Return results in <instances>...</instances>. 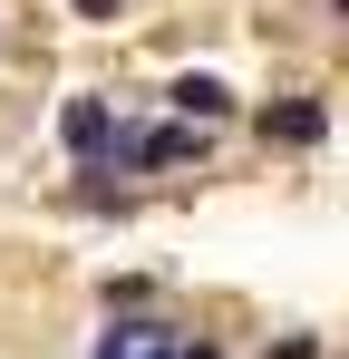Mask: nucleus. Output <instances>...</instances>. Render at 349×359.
I'll list each match as a JSON object with an SVG mask.
<instances>
[{
  "mask_svg": "<svg viewBox=\"0 0 349 359\" xmlns=\"http://www.w3.org/2000/svg\"><path fill=\"white\" fill-rule=\"evenodd\" d=\"M136 359H174V340H165V330H156V340H146V350H136Z\"/></svg>",
  "mask_w": 349,
  "mask_h": 359,
  "instance_id": "6e6552de",
  "label": "nucleus"
},
{
  "mask_svg": "<svg viewBox=\"0 0 349 359\" xmlns=\"http://www.w3.org/2000/svg\"><path fill=\"white\" fill-rule=\"evenodd\" d=\"M262 359H320V340H310V330H291V340H272Z\"/></svg>",
  "mask_w": 349,
  "mask_h": 359,
  "instance_id": "423d86ee",
  "label": "nucleus"
},
{
  "mask_svg": "<svg viewBox=\"0 0 349 359\" xmlns=\"http://www.w3.org/2000/svg\"><path fill=\"white\" fill-rule=\"evenodd\" d=\"M146 340H156V320H116L107 340H97V359H136V350H146Z\"/></svg>",
  "mask_w": 349,
  "mask_h": 359,
  "instance_id": "39448f33",
  "label": "nucleus"
},
{
  "mask_svg": "<svg viewBox=\"0 0 349 359\" xmlns=\"http://www.w3.org/2000/svg\"><path fill=\"white\" fill-rule=\"evenodd\" d=\"M165 97H174V117H184V126H224V117H233V88L214 78V68H184Z\"/></svg>",
  "mask_w": 349,
  "mask_h": 359,
  "instance_id": "7ed1b4c3",
  "label": "nucleus"
},
{
  "mask_svg": "<svg viewBox=\"0 0 349 359\" xmlns=\"http://www.w3.org/2000/svg\"><path fill=\"white\" fill-rule=\"evenodd\" d=\"M174 359H224V350H214V340H194V350H174Z\"/></svg>",
  "mask_w": 349,
  "mask_h": 359,
  "instance_id": "1a4fd4ad",
  "label": "nucleus"
},
{
  "mask_svg": "<svg viewBox=\"0 0 349 359\" xmlns=\"http://www.w3.org/2000/svg\"><path fill=\"white\" fill-rule=\"evenodd\" d=\"M204 156V126H116V146H107V165H136V175H156V165H194Z\"/></svg>",
  "mask_w": 349,
  "mask_h": 359,
  "instance_id": "f257e3e1",
  "label": "nucleus"
},
{
  "mask_svg": "<svg viewBox=\"0 0 349 359\" xmlns=\"http://www.w3.org/2000/svg\"><path fill=\"white\" fill-rule=\"evenodd\" d=\"M58 146H68L78 165H107V146H116V107H107V97H68V107H58Z\"/></svg>",
  "mask_w": 349,
  "mask_h": 359,
  "instance_id": "f03ea898",
  "label": "nucleus"
},
{
  "mask_svg": "<svg viewBox=\"0 0 349 359\" xmlns=\"http://www.w3.org/2000/svg\"><path fill=\"white\" fill-rule=\"evenodd\" d=\"M262 136H282V146H320V136H330V107H320V97H282V107H262Z\"/></svg>",
  "mask_w": 349,
  "mask_h": 359,
  "instance_id": "20e7f679",
  "label": "nucleus"
},
{
  "mask_svg": "<svg viewBox=\"0 0 349 359\" xmlns=\"http://www.w3.org/2000/svg\"><path fill=\"white\" fill-rule=\"evenodd\" d=\"M68 10H78V20H116L126 0H68Z\"/></svg>",
  "mask_w": 349,
  "mask_h": 359,
  "instance_id": "0eeeda50",
  "label": "nucleus"
}]
</instances>
